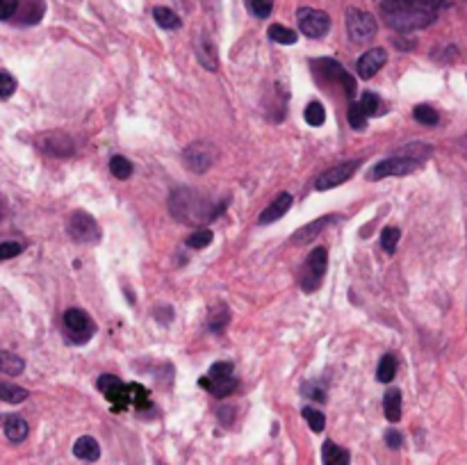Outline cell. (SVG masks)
Segmentation results:
<instances>
[{"label": "cell", "mask_w": 467, "mask_h": 465, "mask_svg": "<svg viewBox=\"0 0 467 465\" xmlns=\"http://www.w3.org/2000/svg\"><path fill=\"white\" fill-rule=\"evenodd\" d=\"M383 21L397 32L429 28L445 0H379Z\"/></svg>", "instance_id": "6da1fadb"}, {"label": "cell", "mask_w": 467, "mask_h": 465, "mask_svg": "<svg viewBox=\"0 0 467 465\" xmlns=\"http://www.w3.org/2000/svg\"><path fill=\"white\" fill-rule=\"evenodd\" d=\"M169 208H171V215H174L176 219H180V222H201V219H215L219 217L217 212L224 210V203H221L219 208H208L206 203H203L192 190H185V187H180V190H176L174 194H171L169 199Z\"/></svg>", "instance_id": "7a4b0ae2"}, {"label": "cell", "mask_w": 467, "mask_h": 465, "mask_svg": "<svg viewBox=\"0 0 467 465\" xmlns=\"http://www.w3.org/2000/svg\"><path fill=\"white\" fill-rule=\"evenodd\" d=\"M64 331H67V338L73 342V345H85L87 340L94 338L96 324L85 310L69 308L67 313H64Z\"/></svg>", "instance_id": "3957f363"}, {"label": "cell", "mask_w": 467, "mask_h": 465, "mask_svg": "<svg viewBox=\"0 0 467 465\" xmlns=\"http://www.w3.org/2000/svg\"><path fill=\"white\" fill-rule=\"evenodd\" d=\"M376 30H379V23L376 19L365 10H358V7H349L347 10V32L349 39L354 44H365L374 39Z\"/></svg>", "instance_id": "277c9868"}, {"label": "cell", "mask_w": 467, "mask_h": 465, "mask_svg": "<svg viewBox=\"0 0 467 465\" xmlns=\"http://www.w3.org/2000/svg\"><path fill=\"white\" fill-rule=\"evenodd\" d=\"M326 265H329V251L324 247H317L315 251H310V256L306 260V267H303L301 276V290L303 292H315L324 281Z\"/></svg>", "instance_id": "5b68a950"}, {"label": "cell", "mask_w": 467, "mask_h": 465, "mask_svg": "<svg viewBox=\"0 0 467 465\" xmlns=\"http://www.w3.org/2000/svg\"><path fill=\"white\" fill-rule=\"evenodd\" d=\"M297 21L299 30L310 39H322L331 30V16L322 10H313V7H301L297 12Z\"/></svg>", "instance_id": "8992f818"}, {"label": "cell", "mask_w": 467, "mask_h": 465, "mask_svg": "<svg viewBox=\"0 0 467 465\" xmlns=\"http://www.w3.org/2000/svg\"><path fill=\"white\" fill-rule=\"evenodd\" d=\"M420 167V162L404 158V155H395V158H385L379 165H374L367 171V178L370 181H381V178H392V176H408Z\"/></svg>", "instance_id": "52a82bcc"}, {"label": "cell", "mask_w": 467, "mask_h": 465, "mask_svg": "<svg viewBox=\"0 0 467 465\" xmlns=\"http://www.w3.org/2000/svg\"><path fill=\"white\" fill-rule=\"evenodd\" d=\"M69 235L78 244H94L101 240V228H98L96 219L89 212L78 210L69 219Z\"/></svg>", "instance_id": "ba28073f"}, {"label": "cell", "mask_w": 467, "mask_h": 465, "mask_svg": "<svg viewBox=\"0 0 467 465\" xmlns=\"http://www.w3.org/2000/svg\"><path fill=\"white\" fill-rule=\"evenodd\" d=\"M215 149H212L210 144L206 142H194L185 149L183 153V162L185 167L194 171V174H203V171H208L212 165H215Z\"/></svg>", "instance_id": "9c48e42d"}, {"label": "cell", "mask_w": 467, "mask_h": 465, "mask_svg": "<svg viewBox=\"0 0 467 465\" xmlns=\"http://www.w3.org/2000/svg\"><path fill=\"white\" fill-rule=\"evenodd\" d=\"M360 167V160H347L342 162V165H335L331 169H326L322 176L317 178L315 187L319 192H326V190H333V187H338L342 183H347L351 176L356 174V169Z\"/></svg>", "instance_id": "30bf717a"}, {"label": "cell", "mask_w": 467, "mask_h": 465, "mask_svg": "<svg viewBox=\"0 0 467 465\" xmlns=\"http://www.w3.org/2000/svg\"><path fill=\"white\" fill-rule=\"evenodd\" d=\"M98 390L114 404V411L126 409L130 404L128 386L119 377H114V374H103V377H98Z\"/></svg>", "instance_id": "8fae6325"}, {"label": "cell", "mask_w": 467, "mask_h": 465, "mask_svg": "<svg viewBox=\"0 0 467 465\" xmlns=\"http://www.w3.org/2000/svg\"><path fill=\"white\" fill-rule=\"evenodd\" d=\"M385 62H388L385 48H372V51H367L365 55H360V60L356 62V71L363 80H370L379 73V69L385 67Z\"/></svg>", "instance_id": "7c38bea8"}, {"label": "cell", "mask_w": 467, "mask_h": 465, "mask_svg": "<svg viewBox=\"0 0 467 465\" xmlns=\"http://www.w3.org/2000/svg\"><path fill=\"white\" fill-rule=\"evenodd\" d=\"M292 194L290 192H281L278 197L269 203V206L262 210V215H260V219H258V224H262V226H267V224H274V222H278L283 215H288V210L292 208Z\"/></svg>", "instance_id": "4fadbf2b"}, {"label": "cell", "mask_w": 467, "mask_h": 465, "mask_svg": "<svg viewBox=\"0 0 467 465\" xmlns=\"http://www.w3.org/2000/svg\"><path fill=\"white\" fill-rule=\"evenodd\" d=\"M196 57H199L201 67L208 71L219 69V57H217V46L210 39L208 32H201L199 39H196Z\"/></svg>", "instance_id": "5bb4252c"}, {"label": "cell", "mask_w": 467, "mask_h": 465, "mask_svg": "<svg viewBox=\"0 0 467 465\" xmlns=\"http://www.w3.org/2000/svg\"><path fill=\"white\" fill-rule=\"evenodd\" d=\"M42 149L51 155H57V158H67V155L73 153V142L67 135L53 133V135H46L42 140Z\"/></svg>", "instance_id": "9a60e30c"}, {"label": "cell", "mask_w": 467, "mask_h": 465, "mask_svg": "<svg viewBox=\"0 0 467 465\" xmlns=\"http://www.w3.org/2000/svg\"><path fill=\"white\" fill-rule=\"evenodd\" d=\"M333 222H335V217H333V215H326V217L315 219L313 224H308V226L299 228V231L292 235V244H306V242H313V240L317 238V235L322 233L329 224H333Z\"/></svg>", "instance_id": "2e32d148"}, {"label": "cell", "mask_w": 467, "mask_h": 465, "mask_svg": "<svg viewBox=\"0 0 467 465\" xmlns=\"http://www.w3.org/2000/svg\"><path fill=\"white\" fill-rule=\"evenodd\" d=\"M73 454L78 456L80 461H87V463H94L101 459V447H98L96 438L92 436H83L76 440V445H73Z\"/></svg>", "instance_id": "e0dca14e"}, {"label": "cell", "mask_w": 467, "mask_h": 465, "mask_svg": "<svg viewBox=\"0 0 467 465\" xmlns=\"http://www.w3.org/2000/svg\"><path fill=\"white\" fill-rule=\"evenodd\" d=\"M19 10H21L19 23H23V26H32V23L42 21V16L46 12V5H44V0H26L23 5L19 3Z\"/></svg>", "instance_id": "ac0fdd59"}, {"label": "cell", "mask_w": 467, "mask_h": 465, "mask_svg": "<svg viewBox=\"0 0 467 465\" xmlns=\"http://www.w3.org/2000/svg\"><path fill=\"white\" fill-rule=\"evenodd\" d=\"M28 434H30V427L21 415H10V418L5 420V436L10 443H23V440L28 438Z\"/></svg>", "instance_id": "d6986e66"}, {"label": "cell", "mask_w": 467, "mask_h": 465, "mask_svg": "<svg viewBox=\"0 0 467 465\" xmlns=\"http://www.w3.org/2000/svg\"><path fill=\"white\" fill-rule=\"evenodd\" d=\"M322 461H324V465H349L351 456L347 450H342V447L335 445L333 440H326L322 447Z\"/></svg>", "instance_id": "ffe728a7"}, {"label": "cell", "mask_w": 467, "mask_h": 465, "mask_svg": "<svg viewBox=\"0 0 467 465\" xmlns=\"http://www.w3.org/2000/svg\"><path fill=\"white\" fill-rule=\"evenodd\" d=\"M201 386L206 390H210L215 397H228L237 388V381H235V377H226V379H208V377H203Z\"/></svg>", "instance_id": "44dd1931"}, {"label": "cell", "mask_w": 467, "mask_h": 465, "mask_svg": "<svg viewBox=\"0 0 467 465\" xmlns=\"http://www.w3.org/2000/svg\"><path fill=\"white\" fill-rule=\"evenodd\" d=\"M26 370V361L12 352H0V374L7 377H19Z\"/></svg>", "instance_id": "7402d4cb"}, {"label": "cell", "mask_w": 467, "mask_h": 465, "mask_svg": "<svg viewBox=\"0 0 467 465\" xmlns=\"http://www.w3.org/2000/svg\"><path fill=\"white\" fill-rule=\"evenodd\" d=\"M383 413L388 422H399L401 420V393L399 390H388L383 397Z\"/></svg>", "instance_id": "603a6c76"}, {"label": "cell", "mask_w": 467, "mask_h": 465, "mask_svg": "<svg viewBox=\"0 0 467 465\" xmlns=\"http://www.w3.org/2000/svg\"><path fill=\"white\" fill-rule=\"evenodd\" d=\"M30 397V393L26 388L16 386V383H7V381H0V402H7V404H21L26 402Z\"/></svg>", "instance_id": "cb8c5ba5"}, {"label": "cell", "mask_w": 467, "mask_h": 465, "mask_svg": "<svg viewBox=\"0 0 467 465\" xmlns=\"http://www.w3.org/2000/svg\"><path fill=\"white\" fill-rule=\"evenodd\" d=\"M395 374H397V358L392 354H385L379 361V367H376V379L381 383H390L395 379Z\"/></svg>", "instance_id": "d4e9b609"}, {"label": "cell", "mask_w": 467, "mask_h": 465, "mask_svg": "<svg viewBox=\"0 0 467 465\" xmlns=\"http://www.w3.org/2000/svg\"><path fill=\"white\" fill-rule=\"evenodd\" d=\"M153 19H155V23H158L160 28H165V30H176V28H180L178 14L171 12L169 7H155V10H153Z\"/></svg>", "instance_id": "484cf974"}, {"label": "cell", "mask_w": 467, "mask_h": 465, "mask_svg": "<svg viewBox=\"0 0 467 465\" xmlns=\"http://www.w3.org/2000/svg\"><path fill=\"white\" fill-rule=\"evenodd\" d=\"M110 171H112L114 178L126 181V178L133 176V162H130L128 158H124V155H114V158L110 160Z\"/></svg>", "instance_id": "4316f807"}, {"label": "cell", "mask_w": 467, "mask_h": 465, "mask_svg": "<svg viewBox=\"0 0 467 465\" xmlns=\"http://www.w3.org/2000/svg\"><path fill=\"white\" fill-rule=\"evenodd\" d=\"M269 39H272V42H276V44L292 46V44H297L299 35L294 30L285 28V26H278V23H276V26L269 28Z\"/></svg>", "instance_id": "83f0119b"}, {"label": "cell", "mask_w": 467, "mask_h": 465, "mask_svg": "<svg viewBox=\"0 0 467 465\" xmlns=\"http://www.w3.org/2000/svg\"><path fill=\"white\" fill-rule=\"evenodd\" d=\"M413 117L417 124H422V126H438V121H440V114L433 110L431 105H417L413 110Z\"/></svg>", "instance_id": "f1b7e54d"}, {"label": "cell", "mask_w": 467, "mask_h": 465, "mask_svg": "<svg viewBox=\"0 0 467 465\" xmlns=\"http://www.w3.org/2000/svg\"><path fill=\"white\" fill-rule=\"evenodd\" d=\"M212 231L210 228H196V231L187 238V247L190 249H206V247H210L212 244Z\"/></svg>", "instance_id": "f546056e"}, {"label": "cell", "mask_w": 467, "mask_h": 465, "mask_svg": "<svg viewBox=\"0 0 467 465\" xmlns=\"http://www.w3.org/2000/svg\"><path fill=\"white\" fill-rule=\"evenodd\" d=\"M303 117H306V121L310 126H322L324 121H326V112H324V105L319 103V101H313L306 108V112H303Z\"/></svg>", "instance_id": "4dcf8cb0"}, {"label": "cell", "mask_w": 467, "mask_h": 465, "mask_svg": "<svg viewBox=\"0 0 467 465\" xmlns=\"http://www.w3.org/2000/svg\"><path fill=\"white\" fill-rule=\"evenodd\" d=\"M399 238H401L399 228H395V226L383 228V233H381V247H383V251H388V254H395V249H397V244H399Z\"/></svg>", "instance_id": "1f68e13d"}, {"label": "cell", "mask_w": 467, "mask_h": 465, "mask_svg": "<svg viewBox=\"0 0 467 465\" xmlns=\"http://www.w3.org/2000/svg\"><path fill=\"white\" fill-rule=\"evenodd\" d=\"M358 105L363 108V112L367 114V117H376V114L381 112V99L376 94H372V92H367V94L360 96Z\"/></svg>", "instance_id": "d6a6232c"}, {"label": "cell", "mask_w": 467, "mask_h": 465, "mask_svg": "<svg viewBox=\"0 0 467 465\" xmlns=\"http://www.w3.org/2000/svg\"><path fill=\"white\" fill-rule=\"evenodd\" d=\"M303 418H306V422L310 424V429H313L315 434H319V431H324V427H326V418H324V413H322V411L310 409V406H306V409H303Z\"/></svg>", "instance_id": "836d02e7"}, {"label": "cell", "mask_w": 467, "mask_h": 465, "mask_svg": "<svg viewBox=\"0 0 467 465\" xmlns=\"http://www.w3.org/2000/svg\"><path fill=\"white\" fill-rule=\"evenodd\" d=\"M349 124L354 130H365L367 126V114L363 112L358 103H351L349 105Z\"/></svg>", "instance_id": "e575fe53"}, {"label": "cell", "mask_w": 467, "mask_h": 465, "mask_svg": "<svg viewBox=\"0 0 467 465\" xmlns=\"http://www.w3.org/2000/svg\"><path fill=\"white\" fill-rule=\"evenodd\" d=\"M16 92V80L14 76H10L7 71H0V99H10V96Z\"/></svg>", "instance_id": "d590c367"}, {"label": "cell", "mask_w": 467, "mask_h": 465, "mask_svg": "<svg viewBox=\"0 0 467 465\" xmlns=\"http://www.w3.org/2000/svg\"><path fill=\"white\" fill-rule=\"evenodd\" d=\"M249 10L251 14H256L258 19H267V16L272 14L274 5L272 0H249Z\"/></svg>", "instance_id": "8d00e7d4"}, {"label": "cell", "mask_w": 467, "mask_h": 465, "mask_svg": "<svg viewBox=\"0 0 467 465\" xmlns=\"http://www.w3.org/2000/svg\"><path fill=\"white\" fill-rule=\"evenodd\" d=\"M233 372H235L233 363H228V361H224V363H215V365L210 367L208 379H226V377H233Z\"/></svg>", "instance_id": "74e56055"}, {"label": "cell", "mask_w": 467, "mask_h": 465, "mask_svg": "<svg viewBox=\"0 0 467 465\" xmlns=\"http://www.w3.org/2000/svg\"><path fill=\"white\" fill-rule=\"evenodd\" d=\"M128 390H130V402H135L139 409H142V406H149V390L137 386V383L128 386Z\"/></svg>", "instance_id": "f35d334b"}, {"label": "cell", "mask_w": 467, "mask_h": 465, "mask_svg": "<svg viewBox=\"0 0 467 465\" xmlns=\"http://www.w3.org/2000/svg\"><path fill=\"white\" fill-rule=\"evenodd\" d=\"M23 251L19 242H0V260H10L16 258Z\"/></svg>", "instance_id": "ab89813d"}, {"label": "cell", "mask_w": 467, "mask_h": 465, "mask_svg": "<svg viewBox=\"0 0 467 465\" xmlns=\"http://www.w3.org/2000/svg\"><path fill=\"white\" fill-rule=\"evenodd\" d=\"M19 10V0H0V21L12 19Z\"/></svg>", "instance_id": "60d3db41"}, {"label": "cell", "mask_w": 467, "mask_h": 465, "mask_svg": "<svg viewBox=\"0 0 467 465\" xmlns=\"http://www.w3.org/2000/svg\"><path fill=\"white\" fill-rule=\"evenodd\" d=\"M228 320H231L228 310H226V308H221V315H215V317H212V320H210V331H215V333L224 331V329H226V324H228Z\"/></svg>", "instance_id": "b9f144b4"}, {"label": "cell", "mask_w": 467, "mask_h": 465, "mask_svg": "<svg viewBox=\"0 0 467 465\" xmlns=\"http://www.w3.org/2000/svg\"><path fill=\"white\" fill-rule=\"evenodd\" d=\"M385 443H388L390 450H399L401 443H404V436H401L399 431L390 429V431H385Z\"/></svg>", "instance_id": "7bdbcfd3"}, {"label": "cell", "mask_w": 467, "mask_h": 465, "mask_svg": "<svg viewBox=\"0 0 467 465\" xmlns=\"http://www.w3.org/2000/svg\"><path fill=\"white\" fill-rule=\"evenodd\" d=\"M303 393L310 395L313 399H317V402H324V399H326V393H324V390H319L315 383H308V386H303Z\"/></svg>", "instance_id": "ee69618b"}, {"label": "cell", "mask_w": 467, "mask_h": 465, "mask_svg": "<svg viewBox=\"0 0 467 465\" xmlns=\"http://www.w3.org/2000/svg\"><path fill=\"white\" fill-rule=\"evenodd\" d=\"M233 418H235V415H233V409H231V406H221V409H219V420H221V424L231 427V424H233Z\"/></svg>", "instance_id": "f6af8a7d"}]
</instances>
